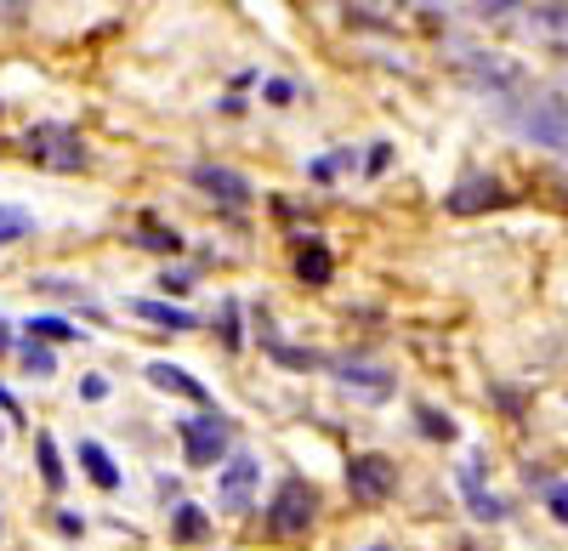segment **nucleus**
<instances>
[{
    "label": "nucleus",
    "instance_id": "obj_25",
    "mask_svg": "<svg viewBox=\"0 0 568 551\" xmlns=\"http://www.w3.org/2000/svg\"><path fill=\"white\" fill-rule=\"evenodd\" d=\"M12 347V330H7V318H0V353H7Z\"/></svg>",
    "mask_w": 568,
    "mask_h": 551
},
{
    "label": "nucleus",
    "instance_id": "obj_3",
    "mask_svg": "<svg viewBox=\"0 0 568 551\" xmlns=\"http://www.w3.org/2000/svg\"><path fill=\"white\" fill-rule=\"evenodd\" d=\"M256 483H262V461H256V455H227V467L216 472V507L222 512H233V518H240V512H251L256 507Z\"/></svg>",
    "mask_w": 568,
    "mask_h": 551
},
{
    "label": "nucleus",
    "instance_id": "obj_1",
    "mask_svg": "<svg viewBox=\"0 0 568 551\" xmlns=\"http://www.w3.org/2000/svg\"><path fill=\"white\" fill-rule=\"evenodd\" d=\"M313 518H318V494H313V483L284 478L278 494H273V507H267V529H273L278 540H302V534L313 529Z\"/></svg>",
    "mask_w": 568,
    "mask_h": 551
},
{
    "label": "nucleus",
    "instance_id": "obj_12",
    "mask_svg": "<svg viewBox=\"0 0 568 551\" xmlns=\"http://www.w3.org/2000/svg\"><path fill=\"white\" fill-rule=\"evenodd\" d=\"M296 273H302L307 285H329V251H324L318 239H307L302 256H296Z\"/></svg>",
    "mask_w": 568,
    "mask_h": 551
},
{
    "label": "nucleus",
    "instance_id": "obj_22",
    "mask_svg": "<svg viewBox=\"0 0 568 551\" xmlns=\"http://www.w3.org/2000/svg\"><path fill=\"white\" fill-rule=\"evenodd\" d=\"M80 392H85V398H109V381H103V376H91Z\"/></svg>",
    "mask_w": 568,
    "mask_h": 551
},
{
    "label": "nucleus",
    "instance_id": "obj_20",
    "mask_svg": "<svg viewBox=\"0 0 568 551\" xmlns=\"http://www.w3.org/2000/svg\"><path fill=\"white\" fill-rule=\"evenodd\" d=\"M262 98H267V103H291V98H296V85H291V80H267V85H262Z\"/></svg>",
    "mask_w": 568,
    "mask_h": 551
},
{
    "label": "nucleus",
    "instance_id": "obj_23",
    "mask_svg": "<svg viewBox=\"0 0 568 551\" xmlns=\"http://www.w3.org/2000/svg\"><path fill=\"white\" fill-rule=\"evenodd\" d=\"M0 409H7V416H12V421H23V409H18V398H12L7 387H0Z\"/></svg>",
    "mask_w": 568,
    "mask_h": 551
},
{
    "label": "nucleus",
    "instance_id": "obj_24",
    "mask_svg": "<svg viewBox=\"0 0 568 551\" xmlns=\"http://www.w3.org/2000/svg\"><path fill=\"white\" fill-rule=\"evenodd\" d=\"M58 529H63V534H80V529H85V523H80V518H74V512H58Z\"/></svg>",
    "mask_w": 568,
    "mask_h": 551
},
{
    "label": "nucleus",
    "instance_id": "obj_6",
    "mask_svg": "<svg viewBox=\"0 0 568 551\" xmlns=\"http://www.w3.org/2000/svg\"><path fill=\"white\" fill-rule=\"evenodd\" d=\"M149 381L160 387V392H176V398H187V404H211V387L205 381H194L182 370V364H165V358H154L149 364Z\"/></svg>",
    "mask_w": 568,
    "mask_h": 551
},
{
    "label": "nucleus",
    "instance_id": "obj_16",
    "mask_svg": "<svg viewBox=\"0 0 568 551\" xmlns=\"http://www.w3.org/2000/svg\"><path fill=\"white\" fill-rule=\"evenodd\" d=\"M176 540L182 545H200L205 540V512L200 507H176Z\"/></svg>",
    "mask_w": 568,
    "mask_h": 551
},
{
    "label": "nucleus",
    "instance_id": "obj_27",
    "mask_svg": "<svg viewBox=\"0 0 568 551\" xmlns=\"http://www.w3.org/2000/svg\"><path fill=\"white\" fill-rule=\"evenodd\" d=\"M375 551H387V545H375Z\"/></svg>",
    "mask_w": 568,
    "mask_h": 551
},
{
    "label": "nucleus",
    "instance_id": "obj_2",
    "mask_svg": "<svg viewBox=\"0 0 568 551\" xmlns=\"http://www.w3.org/2000/svg\"><path fill=\"white\" fill-rule=\"evenodd\" d=\"M176 438H182L187 467H216L227 455V421L216 416V409H200V416L176 421Z\"/></svg>",
    "mask_w": 568,
    "mask_h": 551
},
{
    "label": "nucleus",
    "instance_id": "obj_11",
    "mask_svg": "<svg viewBox=\"0 0 568 551\" xmlns=\"http://www.w3.org/2000/svg\"><path fill=\"white\" fill-rule=\"evenodd\" d=\"M29 341H80V330L69 325V318H58V313H40V318H29Z\"/></svg>",
    "mask_w": 568,
    "mask_h": 551
},
{
    "label": "nucleus",
    "instance_id": "obj_19",
    "mask_svg": "<svg viewBox=\"0 0 568 551\" xmlns=\"http://www.w3.org/2000/svg\"><path fill=\"white\" fill-rule=\"evenodd\" d=\"M546 507H551V518L568 529V483H551V494H546Z\"/></svg>",
    "mask_w": 568,
    "mask_h": 551
},
{
    "label": "nucleus",
    "instance_id": "obj_8",
    "mask_svg": "<svg viewBox=\"0 0 568 551\" xmlns=\"http://www.w3.org/2000/svg\"><path fill=\"white\" fill-rule=\"evenodd\" d=\"M80 467H85V478L98 483V489H120V467L109 461V449H103L98 438H85V443H80Z\"/></svg>",
    "mask_w": 568,
    "mask_h": 551
},
{
    "label": "nucleus",
    "instance_id": "obj_18",
    "mask_svg": "<svg viewBox=\"0 0 568 551\" xmlns=\"http://www.w3.org/2000/svg\"><path fill=\"white\" fill-rule=\"evenodd\" d=\"M420 432H433V438H455V421H449V416H433V409H420Z\"/></svg>",
    "mask_w": 568,
    "mask_h": 551
},
{
    "label": "nucleus",
    "instance_id": "obj_9",
    "mask_svg": "<svg viewBox=\"0 0 568 551\" xmlns=\"http://www.w3.org/2000/svg\"><path fill=\"white\" fill-rule=\"evenodd\" d=\"M131 313L149 318V325H165V330H194V325H200L187 307H171V302H131Z\"/></svg>",
    "mask_w": 568,
    "mask_h": 551
},
{
    "label": "nucleus",
    "instance_id": "obj_14",
    "mask_svg": "<svg viewBox=\"0 0 568 551\" xmlns=\"http://www.w3.org/2000/svg\"><path fill=\"white\" fill-rule=\"evenodd\" d=\"M500 200V188H495V182H466V188L460 194H449V211H478V205H495Z\"/></svg>",
    "mask_w": 568,
    "mask_h": 551
},
{
    "label": "nucleus",
    "instance_id": "obj_4",
    "mask_svg": "<svg viewBox=\"0 0 568 551\" xmlns=\"http://www.w3.org/2000/svg\"><path fill=\"white\" fill-rule=\"evenodd\" d=\"M347 489L375 507V500H387L398 489V467L387 461V455H353L347 461Z\"/></svg>",
    "mask_w": 568,
    "mask_h": 551
},
{
    "label": "nucleus",
    "instance_id": "obj_26",
    "mask_svg": "<svg viewBox=\"0 0 568 551\" xmlns=\"http://www.w3.org/2000/svg\"><path fill=\"white\" fill-rule=\"evenodd\" d=\"M484 7H489V12H506V7H517V0H484Z\"/></svg>",
    "mask_w": 568,
    "mask_h": 551
},
{
    "label": "nucleus",
    "instance_id": "obj_10",
    "mask_svg": "<svg viewBox=\"0 0 568 551\" xmlns=\"http://www.w3.org/2000/svg\"><path fill=\"white\" fill-rule=\"evenodd\" d=\"M460 483H466V500H471V518H484V523H500V518H506V507H500V500L478 489V461H471V467L460 472Z\"/></svg>",
    "mask_w": 568,
    "mask_h": 551
},
{
    "label": "nucleus",
    "instance_id": "obj_17",
    "mask_svg": "<svg viewBox=\"0 0 568 551\" xmlns=\"http://www.w3.org/2000/svg\"><path fill=\"white\" fill-rule=\"evenodd\" d=\"M23 370H29V376H52V370H58L52 347H45V341H29V347H23Z\"/></svg>",
    "mask_w": 568,
    "mask_h": 551
},
{
    "label": "nucleus",
    "instance_id": "obj_13",
    "mask_svg": "<svg viewBox=\"0 0 568 551\" xmlns=\"http://www.w3.org/2000/svg\"><path fill=\"white\" fill-rule=\"evenodd\" d=\"M34 234V216L23 205H0V245H18Z\"/></svg>",
    "mask_w": 568,
    "mask_h": 551
},
{
    "label": "nucleus",
    "instance_id": "obj_21",
    "mask_svg": "<svg viewBox=\"0 0 568 551\" xmlns=\"http://www.w3.org/2000/svg\"><path fill=\"white\" fill-rule=\"evenodd\" d=\"M136 245H149V251H176L182 239H176V234H142Z\"/></svg>",
    "mask_w": 568,
    "mask_h": 551
},
{
    "label": "nucleus",
    "instance_id": "obj_5",
    "mask_svg": "<svg viewBox=\"0 0 568 551\" xmlns=\"http://www.w3.org/2000/svg\"><path fill=\"white\" fill-rule=\"evenodd\" d=\"M194 182H200V188H205L211 200H222V205H251V200H256L251 176L227 171V165H194Z\"/></svg>",
    "mask_w": 568,
    "mask_h": 551
},
{
    "label": "nucleus",
    "instance_id": "obj_15",
    "mask_svg": "<svg viewBox=\"0 0 568 551\" xmlns=\"http://www.w3.org/2000/svg\"><path fill=\"white\" fill-rule=\"evenodd\" d=\"M34 455H40V478H45V489H63V461H58L52 432H40V438H34Z\"/></svg>",
    "mask_w": 568,
    "mask_h": 551
},
{
    "label": "nucleus",
    "instance_id": "obj_7",
    "mask_svg": "<svg viewBox=\"0 0 568 551\" xmlns=\"http://www.w3.org/2000/svg\"><path fill=\"white\" fill-rule=\"evenodd\" d=\"M336 381H342V387H358V392L375 398V404L393 398V376H387V370H369V364H336Z\"/></svg>",
    "mask_w": 568,
    "mask_h": 551
}]
</instances>
